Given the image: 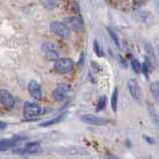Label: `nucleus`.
Listing matches in <instances>:
<instances>
[{
  "label": "nucleus",
  "mask_w": 159,
  "mask_h": 159,
  "mask_svg": "<svg viewBox=\"0 0 159 159\" xmlns=\"http://www.w3.org/2000/svg\"><path fill=\"white\" fill-rule=\"evenodd\" d=\"M50 30L56 35V36L62 39H68L71 36V29H70L67 24L61 21H53L50 24Z\"/></svg>",
  "instance_id": "obj_1"
},
{
  "label": "nucleus",
  "mask_w": 159,
  "mask_h": 159,
  "mask_svg": "<svg viewBox=\"0 0 159 159\" xmlns=\"http://www.w3.org/2000/svg\"><path fill=\"white\" fill-rule=\"evenodd\" d=\"M74 69V62L73 60L69 58H60L54 64L55 72L60 75L69 74L72 72Z\"/></svg>",
  "instance_id": "obj_2"
},
{
  "label": "nucleus",
  "mask_w": 159,
  "mask_h": 159,
  "mask_svg": "<svg viewBox=\"0 0 159 159\" xmlns=\"http://www.w3.org/2000/svg\"><path fill=\"white\" fill-rule=\"evenodd\" d=\"M42 51L45 55V58H46L48 61H55L56 62L60 56L59 51L57 49V46L52 42H45L42 45Z\"/></svg>",
  "instance_id": "obj_3"
},
{
  "label": "nucleus",
  "mask_w": 159,
  "mask_h": 159,
  "mask_svg": "<svg viewBox=\"0 0 159 159\" xmlns=\"http://www.w3.org/2000/svg\"><path fill=\"white\" fill-rule=\"evenodd\" d=\"M70 93H71V86L68 84L62 83V84H59L57 88L54 89L53 98L55 101L62 102L69 97Z\"/></svg>",
  "instance_id": "obj_4"
},
{
  "label": "nucleus",
  "mask_w": 159,
  "mask_h": 159,
  "mask_svg": "<svg viewBox=\"0 0 159 159\" xmlns=\"http://www.w3.org/2000/svg\"><path fill=\"white\" fill-rule=\"evenodd\" d=\"M43 108L38 103L32 102H26L24 103V113L29 117H35L42 114Z\"/></svg>",
  "instance_id": "obj_5"
},
{
  "label": "nucleus",
  "mask_w": 159,
  "mask_h": 159,
  "mask_svg": "<svg viewBox=\"0 0 159 159\" xmlns=\"http://www.w3.org/2000/svg\"><path fill=\"white\" fill-rule=\"evenodd\" d=\"M81 119L84 123L93 124V125H106L109 122L108 119L94 116V114H84V116H81Z\"/></svg>",
  "instance_id": "obj_6"
},
{
  "label": "nucleus",
  "mask_w": 159,
  "mask_h": 159,
  "mask_svg": "<svg viewBox=\"0 0 159 159\" xmlns=\"http://www.w3.org/2000/svg\"><path fill=\"white\" fill-rule=\"evenodd\" d=\"M65 23L67 26L74 30L75 32H81L84 29V23L81 16H71L65 19Z\"/></svg>",
  "instance_id": "obj_7"
},
{
  "label": "nucleus",
  "mask_w": 159,
  "mask_h": 159,
  "mask_svg": "<svg viewBox=\"0 0 159 159\" xmlns=\"http://www.w3.org/2000/svg\"><path fill=\"white\" fill-rule=\"evenodd\" d=\"M0 102L5 108H12L15 104V98L7 89H0Z\"/></svg>",
  "instance_id": "obj_8"
},
{
  "label": "nucleus",
  "mask_w": 159,
  "mask_h": 159,
  "mask_svg": "<svg viewBox=\"0 0 159 159\" xmlns=\"http://www.w3.org/2000/svg\"><path fill=\"white\" fill-rule=\"evenodd\" d=\"M28 92L30 96L34 98L35 99H41L43 98V89L41 84H40L37 81L32 80L28 84Z\"/></svg>",
  "instance_id": "obj_9"
},
{
  "label": "nucleus",
  "mask_w": 159,
  "mask_h": 159,
  "mask_svg": "<svg viewBox=\"0 0 159 159\" xmlns=\"http://www.w3.org/2000/svg\"><path fill=\"white\" fill-rule=\"evenodd\" d=\"M25 139H26V137H22V136H14L9 139H1L0 140V151L8 150V149L12 148L17 143H19L22 140H25Z\"/></svg>",
  "instance_id": "obj_10"
},
{
  "label": "nucleus",
  "mask_w": 159,
  "mask_h": 159,
  "mask_svg": "<svg viewBox=\"0 0 159 159\" xmlns=\"http://www.w3.org/2000/svg\"><path fill=\"white\" fill-rule=\"evenodd\" d=\"M127 87H128V91L130 93L131 97L136 99V101H140L141 98V89L139 87L138 83L135 81L134 79H129L127 82Z\"/></svg>",
  "instance_id": "obj_11"
},
{
  "label": "nucleus",
  "mask_w": 159,
  "mask_h": 159,
  "mask_svg": "<svg viewBox=\"0 0 159 159\" xmlns=\"http://www.w3.org/2000/svg\"><path fill=\"white\" fill-rule=\"evenodd\" d=\"M40 148H41V145H40V143L37 142V141H34V142L27 143L24 147L18 149L17 152L28 153V154H34V153H37V152L40 150Z\"/></svg>",
  "instance_id": "obj_12"
},
{
  "label": "nucleus",
  "mask_w": 159,
  "mask_h": 159,
  "mask_svg": "<svg viewBox=\"0 0 159 159\" xmlns=\"http://www.w3.org/2000/svg\"><path fill=\"white\" fill-rule=\"evenodd\" d=\"M66 116H67V113H66V112H63V113H61V114H59V116H56V117H54V118L49 119V120H46V121L41 122V123H40V126L47 127V126L54 125V124H57V123H59V122L63 121Z\"/></svg>",
  "instance_id": "obj_13"
},
{
  "label": "nucleus",
  "mask_w": 159,
  "mask_h": 159,
  "mask_svg": "<svg viewBox=\"0 0 159 159\" xmlns=\"http://www.w3.org/2000/svg\"><path fill=\"white\" fill-rule=\"evenodd\" d=\"M117 99H118V91H117V88H114L113 92L111 93V109L114 112L117 111Z\"/></svg>",
  "instance_id": "obj_14"
},
{
  "label": "nucleus",
  "mask_w": 159,
  "mask_h": 159,
  "mask_svg": "<svg viewBox=\"0 0 159 159\" xmlns=\"http://www.w3.org/2000/svg\"><path fill=\"white\" fill-rule=\"evenodd\" d=\"M148 111H149V114H150V117L152 118V120L154 121V123H155L157 125V127L159 128V114L157 113L156 109L154 108L152 106L149 104V106H148Z\"/></svg>",
  "instance_id": "obj_15"
},
{
  "label": "nucleus",
  "mask_w": 159,
  "mask_h": 159,
  "mask_svg": "<svg viewBox=\"0 0 159 159\" xmlns=\"http://www.w3.org/2000/svg\"><path fill=\"white\" fill-rule=\"evenodd\" d=\"M150 92L152 93V96L154 97V98L156 99L159 103V81L153 82L150 86Z\"/></svg>",
  "instance_id": "obj_16"
},
{
  "label": "nucleus",
  "mask_w": 159,
  "mask_h": 159,
  "mask_svg": "<svg viewBox=\"0 0 159 159\" xmlns=\"http://www.w3.org/2000/svg\"><path fill=\"white\" fill-rule=\"evenodd\" d=\"M107 33L109 35V37L111 38V40L113 41V43L116 44V46L117 48H120V42H119V38L117 36V34L116 32L114 31V30H112L111 28H109V27H107Z\"/></svg>",
  "instance_id": "obj_17"
},
{
  "label": "nucleus",
  "mask_w": 159,
  "mask_h": 159,
  "mask_svg": "<svg viewBox=\"0 0 159 159\" xmlns=\"http://www.w3.org/2000/svg\"><path fill=\"white\" fill-rule=\"evenodd\" d=\"M43 6L46 9H54L57 7V5L59 3V0H40Z\"/></svg>",
  "instance_id": "obj_18"
},
{
  "label": "nucleus",
  "mask_w": 159,
  "mask_h": 159,
  "mask_svg": "<svg viewBox=\"0 0 159 159\" xmlns=\"http://www.w3.org/2000/svg\"><path fill=\"white\" fill-rule=\"evenodd\" d=\"M106 106H107V97L106 96H102L101 98H98L96 111H103L104 108H106Z\"/></svg>",
  "instance_id": "obj_19"
},
{
  "label": "nucleus",
  "mask_w": 159,
  "mask_h": 159,
  "mask_svg": "<svg viewBox=\"0 0 159 159\" xmlns=\"http://www.w3.org/2000/svg\"><path fill=\"white\" fill-rule=\"evenodd\" d=\"M93 51L96 53V55L98 57H103V51H102V48L101 46V44L98 41V40H94L93 41Z\"/></svg>",
  "instance_id": "obj_20"
},
{
  "label": "nucleus",
  "mask_w": 159,
  "mask_h": 159,
  "mask_svg": "<svg viewBox=\"0 0 159 159\" xmlns=\"http://www.w3.org/2000/svg\"><path fill=\"white\" fill-rule=\"evenodd\" d=\"M144 49H145L148 57L155 61V54H154V51H153V48L151 46V44L148 43V42H144Z\"/></svg>",
  "instance_id": "obj_21"
},
{
  "label": "nucleus",
  "mask_w": 159,
  "mask_h": 159,
  "mask_svg": "<svg viewBox=\"0 0 159 159\" xmlns=\"http://www.w3.org/2000/svg\"><path fill=\"white\" fill-rule=\"evenodd\" d=\"M131 67H132V70L134 71V73L139 74L141 72L142 65L140 64V62H139L137 59H132L131 60Z\"/></svg>",
  "instance_id": "obj_22"
},
{
  "label": "nucleus",
  "mask_w": 159,
  "mask_h": 159,
  "mask_svg": "<svg viewBox=\"0 0 159 159\" xmlns=\"http://www.w3.org/2000/svg\"><path fill=\"white\" fill-rule=\"evenodd\" d=\"M141 72L143 73L144 76H145L146 78H148V73H149V65H148V61H147V62H144V63L142 64Z\"/></svg>",
  "instance_id": "obj_23"
},
{
  "label": "nucleus",
  "mask_w": 159,
  "mask_h": 159,
  "mask_svg": "<svg viewBox=\"0 0 159 159\" xmlns=\"http://www.w3.org/2000/svg\"><path fill=\"white\" fill-rule=\"evenodd\" d=\"M71 8L74 13H80V5L78 4L77 1H73L71 3Z\"/></svg>",
  "instance_id": "obj_24"
},
{
  "label": "nucleus",
  "mask_w": 159,
  "mask_h": 159,
  "mask_svg": "<svg viewBox=\"0 0 159 159\" xmlns=\"http://www.w3.org/2000/svg\"><path fill=\"white\" fill-rule=\"evenodd\" d=\"M143 137H144V139H145V140H146L149 144H153L154 142H155V140H154V139H153L152 137L148 136V135H144Z\"/></svg>",
  "instance_id": "obj_25"
},
{
  "label": "nucleus",
  "mask_w": 159,
  "mask_h": 159,
  "mask_svg": "<svg viewBox=\"0 0 159 159\" xmlns=\"http://www.w3.org/2000/svg\"><path fill=\"white\" fill-rule=\"evenodd\" d=\"M107 159H119L117 156L113 155V154H111V153H107Z\"/></svg>",
  "instance_id": "obj_26"
},
{
  "label": "nucleus",
  "mask_w": 159,
  "mask_h": 159,
  "mask_svg": "<svg viewBox=\"0 0 159 159\" xmlns=\"http://www.w3.org/2000/svg\"><path fill=\"white\" fill-rule=\"evenodd\" d=\"M6 127H7V123L0 120V130H2V129L6 128Z\"/></svg>",
  "instance_id": "obj_27"
}]
</instances>
